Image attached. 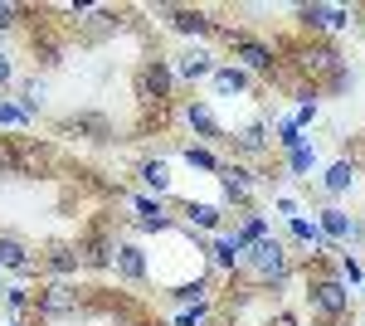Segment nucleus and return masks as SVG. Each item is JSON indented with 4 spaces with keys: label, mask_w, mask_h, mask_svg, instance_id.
Segmentation results:
<instances>
[{
    "label": "nucleus",
    "mask_w": 365,
    "mask_h": 326,
    "mask_svg": "<svg viewBox=\"0 0 365 326\" xmlns=\"http://www.w3.org/2000/svg\"><path fill=\"white\" fill-rule=\"evenodd\" d=\"M307 307H312V312H322V317H331V322L346 317V312H351L346 277H336L331 268H322V263H317V268L307 272Z\"/></svg>",
    "instance_id": "nucleus-1"
},
{
    "label": "nucleus",
    "mask_w": 365,
    "mask_h": 326,
    "mask_svg": "<svg viewBox=\"0 0 365 326\" xmlns=\"http://www.w3.org/2000/svg\"><path fill=\"white\" fill-rule=\"evenodd\" d=\"M292 63H297V73H307V78H327V88H346V63H341V54L331 49V44H322V39H312V44H297L292 49Z\"/></svg>",
    "instance_id": "nucleus-2"
},
{
    "label": "nucleus",
    "mask_w": 365,
    "mask_h": 326,
    "mask_svg": "<svg viewBox=\"0 0 365 326\" xmlns=\"http://www.w3.org/2000/svg\"><path fill=\"white\" fill-rule=\"evenodd\" d=\"M44 146L34 141V136H5L0 141V170L5 175H39L44 170Z\"/></svg>",
    "instance_id": "nucleus-3"
},
{
    "label": "nucleus",
    "mask_w": 365,
    "mask_h": 326,
    "mask_svg": "<svg viewBox=\"0 0 365 326\" xmlns=\"http://www.w3.org/2000/svg\"><path fill=\"white\" fill-rule=\"evenodd\" d=\"M141 103H156V108H166L170 93H175V68H170L166 58H146L137 68V78H132Z\"/></svg>",
    "instance_id": "nucleus-4"
},
{
    "label": "nucleus",
    "mask_w": 365,
    "mask_h": 326,
    "mask_svg": "<svg viewBox=\"0 0 365 326\" xmlns=\"http://www.w3.org/2000/svg\"><path fill=\"white\" fill-rule=\"evenodd\" d=\"M78 307H83V297H78V287H73V282H44V287L34 292V317H39V322L78 317Z\"/></svg>",
    "instance_id": "nucleus-5"
},
{
    "label": "nucleus",
    "mask_w": 365,
    "mask_h": 326,
    "mask_svg": "<svg viewBox=\"0 0 365 326\" xmlns=\"http://www.w3.org/2000/svg\"><path fill=\"white\" fill-rule=\"evenodd\" d=\"M244 268L258 277V282H278L282 272H287V244L282 239H258V244H249V253H244Z\"/></svg>",
    "instance_id": "nucleus-6"
},
{
    "label": "nucleus",
    "mask_w": 365,
    "mask_h": 326,
    "mask_svg": "<svg viewBox=\"0 0 365 326\" xmlns=\"http://www.w3.org/2000/svg\"><path fill=\"white\" fill-rule=\"evenodd\" d=\"M225 39H229V49H234V63H239L244 73H273V63H278L273 44L253 39V34H244V29H229Z\"/></svg>",
    "instance_id": "nucleus-7"
},
{
    "label": "nucleus",
    "mask_w": 365,
    "mask_h": 326,
    "mask_svg": "<svg viewBox=\"0 0 365 326\" xmlns=\"http://www.w3.org/2000/svg\"><path fill=\"white\" fill-rule=\"evenodd\" d=\"M73 248H78V263H83L88 272H108L113 268V253H117V239L103 224H93V229H83V239Z\"/></svg>",
    "instance_id": "nucleus-8"
},
{
    "label": "nucleus",
    "mask_w": 365,
    "mask_h": 326,
    "mask_svg": "<svg viewBox=\"0 0 365 326\" xmlns=\"http://www.w3.org/2000/svg\"><path fill=\"white\" fill-rule=\"evenodd\" d=\"M220 190H225L229 205H249L253 190H258V175H253L249 165H239V161H220Z\"/></svg>",
    "instance_id": "nucleus-9"
},
{
    "label": "nucleus",
    "mask_w": 365,
    "mask_h": 326,
    "mask_svg": "<svg viewBox=\"0 0 365 326\" xmlns=\"http://www.w3.org/2000/svg\"><path fill=\"white\" fill-rule=\"evenodd\" d=\"M39 272H49V282H68V277H78L83 263H78V248L73 244H49L39 253Z\"/></svg>",
    "instance_id": "nucleus-10"
},
{
    "label": "nucleus",
    "mask_w": 365,
    "mask_h": 326,
    "mask_svg": "<svg viewBox=\"0 0 365 326\" xmlns=\"http://www.w3.org/2000/svg\"><path fill=\"white\" fill-rule=\"evenodd\" d=\"M185 122H190V132H195L205 146H220V141H229V132L220 127V117L210 112V103H185Z\"/></svg>",
    "instance_id": "nucleus-11"
},
{
    "label": "nucleus",
    "mask_w": 365,
    "mask_h": 326,
    "mask_svg": "<svg viewBox=\"0 0 365 326\" xmlns=\"http://www.w3.org/2000/svg\"><path fill=\"white\" fill-rule=\"evenodd\" d=\"M175 83H205L220 63H215V54L210 49H185V54H175Z\"/></svg>",
    "instance_id": "nucleus-12"
},
{
    "label": "nucleus",
    "mask_w": 365,
    "mask_h": 326,
    "mask_svg": "<svg viewBox=\"0 0 365 326\" xmlns=\"http://www.w3.org/2000/svg\"><path fill=\"white\" fill-rule=\"evenodd\" d=\"M0 268L20 272V277H34L39 272V258L25 248V239H15V234H0Z\"/></svg>",
    "instance_id": "nucleus-13"
},
{
    "label": "nucleus",
    "mask_w": 365,
    "mask_h": 326,
    "mask_svg": "<svg viewBox=\"0 0 365 326\" xmlns=\"http://www.w3.org/2000/svg\"><path fill=\"white\" fill-rule=\"evenodd\" d=\"M229 146H234V156H263V151H268V122H263V117H253V122H244V127H239V132L229 136Z\"/></svg>",
    "instance_id": "nucleus-14"
},
{
    "label": "nucleus",
    "mask_w": 365,
    "mask_h": 326,
    "mask_svg": "<svg viewBox=\"0 0 365 326\" xmlns=\"http://www.w3.org/2000/svg\"><path fill=\"white\" fill-rule=\"evenodd\" d=\"M297 20L307 29H346L351 25V10L346 5H297Z\"/></svg>",
    "instance_id": "nucleus-15"
},
{
    "label": "nucleus",
    "mask_w": 365,
    "mask_h": 326,
    "mask_svg": "<svg viewBox=\"0 0 365 326\" xmlns=\"http://www.w3.org/2000/svg\"><path fill=\"white\" fill-rule=\"evenodd\" d=\"M63 132H83L88 141L108 146V141H113V122H108L103 112H78V117H68V122H63Z\"/></svg>",
    "instance_id": "nucleus-16"
},
{
    "label": "nucleus",
    "mask_w": 365,
    "mask_h": 326,
    "mask_svg": "<svg viewBox=\"0 0 365 326\" xmlns=\"http://www.w3.org/2000/svg\"><path fill=\"white\" fill-rule=\"evenodd\" d=\"M113 268H117V277H122V282H146V253H141L137 244H117Z\"/></svg>",
    "instance_id": "nucleus-17"
},
{
    "label": "nucleus",
    "mask_w": 365,
    "mask_h": 326,
    "mask_svg": "<svg viewBox=\"0 0 365 326\" xmlns=\"http://www.w3.org/2000/svg\"><path fill=\"white\" fill-rule=\"evenodd\" d=\"M210 253H215V263L220 268H244V253H249V244L239 239V229L229 234V229H220V239L210 244Z\"/></svg>",
    "instance_id": "nucleus-18"
},
{
    "label": "nucleus",
    "mask_w": 365,
    "mask_h": 326,
    "mask_svg": "<svg viewBox=\"0 0 365 326\" xmlns=\"http://www.w3.org/2000/svg\"><path fill=\"white\" fill-rule=\"evenodd\" d=\"M249 73L239 68V63H220L215 73H210V88L220 93V98H239V93H249Z\"/></svg>",
    "instance_id": "nucleus-19"
},
{
    "label": "nucleus",
    "mask_w": 365,
    "mask_h": 326,
    "mask_svg": "<svg viewBox=\"0 0 365 326\" xmlns=\"http://www.w3.org/2000/svg\"><path fill=\"white\" fill-rule=\"evenodd\" d=\"M166 15H170V29H175V34H210V29H215L210 10H190V5H175V10H166Z\"/></svg>",
    "instance_id": "nucleus-20"
},
{
    "label": "nucleus",
    "mask_w": 365,
    "mask_h": 326,
    "mask_svg": "<svg viewBox=\"0 0 365 326\" xmlns=\"http://www.w3.org/2000/svg\"><path fill=\"white\" fill-rule=\"evenodd\" d=\"M317 229H322L327 239H341V244H346V239H356V219L346 215V210H336V205H331V210H322Z\"/></svg>",
    "instance_id": "nucleus-21"
},
{
    "label": "nucleus",
    "mask_w": 365,
    "mask_h": 326,
    "mask_svg": "<svg viewBox=\"0 0 365 326\" xmlns=\"http://www.w3.org/2000/svg\"><path fill=\"white\" fill-rule=\"evenodd\" d=\"M180 215L190 219V229H225V210L220 205H200V200H185Z\"/></svg>",
    "instance_id": "nucleus-22"
},
{
    "label": "nucleus",
    "mask_w": 365,
    "mask_h": 326,
    "mask_svg": "<svg viewBox=\"0 0 365 326\" xmlns=\"http://www.w3.org/2000/svg\"><path fill=\"white\" fill-rule=\"evenodd\" d=\"M132 205H137V215H141V229H175V219L166 215V205H161V200H146V195H137Z\"/></svg>",
    "instance_id": "nucleus-23"
},
{
    "label": "nucleus",
    "mask_w": 365,
    "mask_h": 326,
    "mask_svg": "<svg viewBox=\"0 0 365 326\" xmlns=\"http://www.w3.org/2000/svg\"><path fill=\"white\" fill-rule=\"evenodd\" d=\"M351 185H356V161H336L331 170H327V180H322L327 195H346Z\"/></svg>",
    "instance_id": "nucleus-24"
},
{
    "label": "nucleus",
    "mask_w": 365,
    "mask_h": 326,
    "mask_svg": "<svg viewBox=\"0 0 365 326\" xmlns=\"http://www.w3.org/2000/svg\"><path fill=\"white\" fill-rule=\"evenodd\" d=\"M141 185L156 195H170V165L166 161H141Z\"/></svg>",
    "instance_id": "nucleus-25"
},
{
    "label": "nucleus",
    "mask_w": 365,
    "mask_h": 326,
    "mask_svg": "<svg viewBox=\"0 0 365 326\" xmlns=\"http://www.w3.org/2000/svg\"><path fill=\"white\" fill-rule=\"evenodd\" d=\"M44 98H49V83L39 78V73L25 78V88H20V108H25L29 117H34V112H44Z\"/></svg>",
    "instance_id": "nucleus-26"
},
{
    "label": "nucleus",
    "mask_w": 365,
    "mask_h": 326,
    "mask_svg": "<svg viewBox=\"0 0 365 326\" xmlns=\"http://www.w3.org/2000/svg\"><path fill=\"white\" fill-rule=\"evenodd\" d=\"M287 224H292V239H302V244H312V248H317V253H327V234H322L317 224H307V219H302V215H292V219H287Z\"/></svg>",
    "instance_id": "nucleus-27"
},
{
    "label": "nucleus",
    "mask_w": 365,
    "mask_h": 326,
    "mask_svg": "<svg viewBox=\"0 0 365 326\" xmlns=\"http://www.w3.org/2000/svg\"><path fill=\"white\" fill-rule=\"evenodd\" d=\"M0 127H10L15 136H25V127H29V112L20 108V103H5V98H0Z\"/></svg>",
    "instance_id": "nucleus-28"
},
{
    "label": "nucleus",
    "mask_w": 365,
    "mask_h": 326,
    "mask_svg": "<svg viewBox=\"0 0 365 326\" xmlns=\"http://www.w3.org/2000/svg\"><path fill=\"white\" fill-rule=\"evenodd\" d=\"M205 297H210V277H195V282H180V287H175V302H195V307H205Z\"/></svg>",
    "instance_id": "nucleus-29"
},
{
    "label": "nucleus",
    "mask_w": 365,
    "mask_h": 326,
    "mask_svg": "<svg viewBox=\"0 0 365 326\" xmlns=\"http://www.w3.org/2000/svg\"><path fill=\"white\" fill-rule=\"evenodd\" d=\"M180 156H185V165H200V170H220V156H215L210 146H185Z\"/></svg>",
    "instance_id": "nucleus-30"
},
{
    "label": "nucleus",
    "mask_w": 365,
    "mask_h": 326,
    "mask_svg": "<svg viewBox=\"0 0 365 326\" xmlns=\"http://www.w3.org/2000/svg\"><path fill=\"white\" fill-rule=\"evenodd\" d=\"M278 146H282V151H297V146H307L302 127H297V122H278Z\"/></svg>",
    "instance_id": "nucleus-31"
},
{
    "label": "nucleus",
    "mask_w": 365,
    "mask_h": 326,
    "mask_svg": "<svg viewBox=\"0 0 365 326\" xmlns=\"http://www.w3.org/2000/svg\"><path fill=\"white\" fill-rule=\"evenodd\" d=\"M5 307L20 317V312H34V292L29 287H5Z\"/></svg>",
    "instance_id": "nucleus-32"
},
{
    "label": "nucleus",
    "mask_w": 365,
    "mask_h": 326,
    "mask_svg": "<svg viewBox=\"0 0 365 326\" xmlns=\"http://www.w3.org/2000/svg\"><path fill=\"white\" fill-rule=\"evenodd\" d=\"M239 239H244V244L268 239V219H263V215H249V219H244V229H239Z\"/></svg>",
    "instance_id": "nucleus-33"
},
{
    "label": "nucleus",
    "mask_w": 365,
    "mask_h": 326,
    "mask_svg": "<svg viewBox=\"0 0 365 326\" xmlns=\"http://www.w3.org/2000/svg\"><path fill=\"white\" fill-rule=\"evenodd\" d=\"M20 15H25V10H20L15 0H0V34H5V29H15V25H20Z\"/></svg>",
    "instance_id": "nucleus-34"
},
{
    "label": "nucleus",
    "mask_w": 365,
    "mask_h": 326,
    "mask_svg": "<svg viewBox=\"0 0 365 326\" xmlns=\"http://www.w3.org/2000/svg\"><path fill=\"white\" fill-rule=\"evenodd\" d=\"M317 156H312V146H297V151H287V170H312Z\"/></svg>",
    "instance_id": "nucleus-35"
},
{
    "label": "nucleus",
    "mask_w": 365,
    "mask_h": 326,
    "mask_svg": "<svg viewBox=\"0 0 365 326\" xmlns=\"http://www.w3.org/2000/svg\"><path fill=\"white\" fill-rule=\"evenodd\" d=\"M15 83V63H10V54L0 49V88H10Z\"/></svg>",
    "instance_id": "nucleus-36"
},
{
    "label": "nucleus",
    "mask_w": 365,
    "mask_h": 326,
    "mask_svg": "<svg viewBox=\"0 0 365 326\" xmlns=\"http://www.w3.org/2000/svg\"><path fill=\"white\" fill-rule=\"evenodd\" d=\"M175 326H205V307H195V312H180V317H175Z\"/></svg>",
    "instance_id": "nucleus-37"
},
{
    "label": "nucleus",
    "mask_w": 365,
    "mask_h": 326,
    "mask_svg": "<svg viewBox=\"0 0 365 326\" xmlns=\"http://www.w3.org/2000/svg\"><path fill=\"white\" fill-rule=\"evenodd\" d=\"M341 272H346V277H351V282H361V263H356V258H351V253H346V258H341Z\"/></svg>",
    "instance_id": "nucleus-38"
},
{
    "label": "nucleus",
    "mask_w": 365,
    "mask_h": 326,
    "mask_svg": "<svg viewBox=\"0 0 365 326\" xmlns=\"http://www.w3.org/2000/svg\"><path fill=\"white\" fill-rule=\"evenodd\" d=\"M273 326H297V322H292L287 312H278V317H273Z\"/></svg>",
    "instance_id": "nucleus-39"
},
{
    "label": "nucleus",
    "mask_w": 365,
    "mask_h": 326,
    "mask_svg": "<svg viewBox=\"0 0 365 326\" xmlns=\"http://www.w3.org/2000/svg\"><path fill=\"white\" fill-rule=\"evenodd\" d=\"M0 292H5V287H0Z\"/></svg>",
    "instance_id": "nucleus-40"
},
{
    "label": "nucleus",
    "mask_w": 365,
    "mask_h": 326,
    "mask_svg": "<svg viewBox=\"0 0 365 326\" xmlns=\"http://www.w3.org/2000/svg\"><path fill=\"white\" fill-rule=\"evenodd\" d=\"M361 25H365V20H361Z\"/></svg>",
    "instance_id": "nucleus-41"
}]
</instances>
